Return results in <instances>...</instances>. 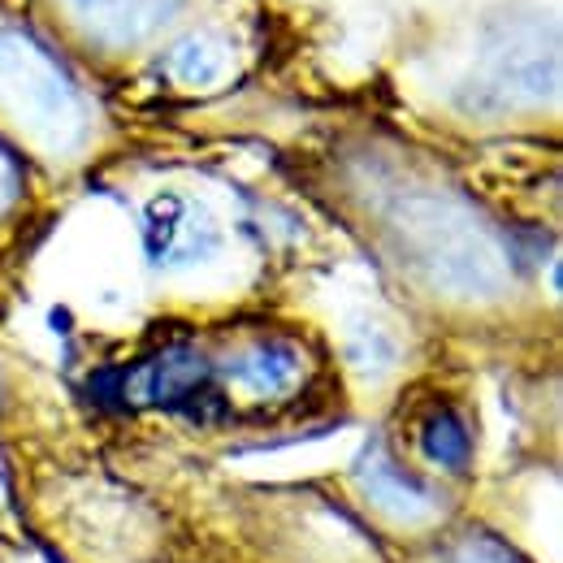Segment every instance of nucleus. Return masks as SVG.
Wrapping results in <instances>:
<instances>
[{
	"label": "nucleus",
	"mask_w": 563,
	"mask_h": 563,
	"mask_svg": "<svg viewBox=\"0 0 563 563\" xmlns=\"http://www.w3.org/2000/svg\"><path fill=\"white\" fill-rule=\"evenodd\" d=\"M0 104L53 152H70L87 135L74 78L35 35L18 26H0Z\"/></svg>",
	"instance_id": "nucleus-1"
},
{
	"label": "nucleus",
	"mask_w": 563,
	"mask_h": 563,
	"mask_svg": "<svg viewBox=\"0 0 563 563\" xmlns=\"http://www.w3.org/2000/svg\"><path fill=\"white\" fill-rule=\"evenodd\" d=\"M560 87V40L551 18H498L482 40V74L468 82V109H511L551 100Z\"/></svg>",
	"instance_id": "nucleus-2"
},
{
	"label": "nucleus",
	"mask_w": 563,
	"mask_h": 563,
	"mask_svg": "<svg viewBox=\"0 0 563 563\" xmlns=\"http://www.w3.org/2000/svg\"><path fill=\"white\" fill-rule=\"evenodd\" d=\"M212 377L217 368L196 347H165L161 355L118 373V395L122 404H143V408H165V412H183L196 421H212L221 412Z\"/></svg>",
	"instance_id": "nucleus-3"
},
{
	"label": "nucleus",
	"mask_w": 563,
	"mask_h": 563,
	"mask_svg": "<svg viewBox=\"0 0 563 563\" xmlns=\"http://www.w3.org/2000/svg\"><path fill=\"white\" fill-rule=\"evenodd\" d=\"M143 256L152 269H191L217 256L221 225L200 200L183 191H156L143 205Z\"/></svg>",
	"instance_id": "nucleus-4"
},
{
	"label": "nucleus",
	"mask_w": 563,
	"mask_h": 563,
	"mask_svg": "<svg viewBox=\"0 0 563 563\" xmlns=\"http://www.w3.org/2000/svg\"><path fill=\"white\" fill-rule=\"evenodd\" d=\"M355 486L390 520H421V516H429L438 507L433 490L424 486L421 477L404 473L382 442H368L360 451V460H355Z\"/></svg>",
	"instance_id": "nucleus-5"
},
{
	"label": "nucleus",
	"mask_w": 563,
	"mask_h": 563,
	"mask_svg": "<svg viewBox=\"0 0 563 563\" xmlns=\"http://www.w3.org/2000/svg\"><path fill=\"white\" fill-rule=\"evenodd\" d=\"M178 4L183 0H66L74 22L109 48H126V44L147 40L156 26H165L174 18Z\"/></svg>",
	"instance_id": "nucleus-6"
},
{
	"label": "nucleus",
	"mask_w": 563,
	"mask_h": 563,
	"mask_svg": "<svg viewBox=\"0 0 563 563\" xmlns=\"http://www.w3.org/2000/svg\"><path fill=\"white\" fill-rule=\"evenodd\" d=\"M303 373V355L295 352L290 343L282 339H261L243 352H234L225 364H221V377L256 399H278L286 395Z\"/></svg>",
	"instance_id": "nucleus-7"
},
{
	"label": "nucleus",
	"mask_w": 563,
	"mask_h": 563,
	"mask_svg": "<svg viewBox=\"0 0 563 563\" xmlns=\"http://www.w3.org/2000/svg\"><path fill=\"white\" fill-rule=\"evenodd\" d=\"M421 455L442 473H464L473 460V433L455 408H433L421 424Z\"/></svg>",
	"instance_id": "nucleus-8"
},
{
	"label": "nucleus",
	"mask_w": 563,
	"mask_h": 563,
	"mask_svg": "<svg viewBox=\"0 0 563 563\" xmlns=\"http://www.w3.org/2000/svg\"><path fill=\"white\" fill-rule=\"evenodd\" d=\"M165 70L174 74L183 87H212L225 74V44L217 35H209V31L187 35L183 44L169 48Z\"/></svg>",
	"instance_id": "nucleus-9"
},
{
	"label": "nucleus",
	"mask_w": 563,
	"mask_h": 563,
	"mask_svg": "<svg viewBox=\"0 0 563 563\" xmlns=\"http://www.w3.org/2000/svg\"><path fill=\"white\" fill-rule=\"evenodd\" d=\"M455 563H529L520 551H511L507 542L498 538H464V547L455 551Z\"/></svg>",
	"instance_id": "nucleus-10"
},
{
	"label": "nucleus",
	"mask_w": 563,
	"mask_h": 563,
	"mask_svg": "<svg viewBox=\"0 0 563 563\" xmlns=\"http://www.w3.org/2000/svg\"><path fill=\"white\" fill-rule=\"evenodd\" d=\"M18 191H22V174H18V161L0 147V212L9 209L13 200H18Z\"/></svg>",
	"instance_id": "nucleus-11"
}]
</instances>
